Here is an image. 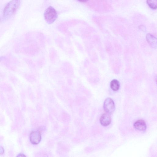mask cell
Masks as SVG:
<instances>
[{
    "label": "cell",
    "instance_id": "obj_5",
    "mask_svg": "<svg viewBox=\"0 0 157 157\" xmlns=\"http://www.w3.org/2000/svg\"><path fill=\"white\" fill-rule=\"evenodd\" d=\"M100 121L103 126L109 125L111 122V117L110 114L107 113L102 114L100 118Z\"/></svg>",
    "mask_w": 157,
    "mask_h": 157
},
{
    "label": "cell",
    "instance_id": "obj_9",
    "mask_svg": "<svg viewBox=\"0 0 157 157\" xmlns=\"http://www.w3.org/2000/svg\"><path fill=\"white\" fill-rule=\"evenodd\" d=\"M147 3L151 9L156 10L157 8V0H147Z\"/></svg>",
    "mask_w": 157,
    "mask_h": 157
},
{
    "label": "cell",
    "instance_id": "obj_2",
    "mask_svg": "<svg viewBox=\"0 0 157 157\" xmlns=\"http://www.w3.org/2000/svg\"><path fill=\"white\" fill-rule=\"evenodd\" d=\"M44 16L46 21L49 24L54 23L58 18V14L56 10L51 6L49 7L47 9Z\"/></svg>",
    "mask_w": 157,
    "mask_h": 157
},
{
    "label": "cell",
    "instance_id": "obj_8",
    "mask_svg": "<svg viewBox=\"0 0 157 157\" xmlns=\"http://www.w3.org/2000/svg\"><path fill=\"white\" fill-rule=\"evenodd\" d=\"M110 86L111 89L114 91L118 90L120 88V84L116 80H113L110 82Z\"/></svg>",
    "mask_w": 157,
    "mask_h": 157
},
{
    "label": "cell",
    "instance_id": "obj_10",
    "mask_svg": "<svg viewBox=\"0 0 157 157\" xmlns=\"http://www.w3.org/2000/svg\"><path fill=\"white\" fill-rule=\"evenodd\" d=\"M5 150L4 148L0 146V155H2L4 153Z\"/></svg>",
    "mask_w": 157,
    "mask_h": 157
},
{
    "label": "cell",
    "instance_id": "obj_1",
    "mask_svg": "<svg viewBox=\"0 0 157 157\" xmlns=\"http://www.w3.org/2000/svg\"><path fill=\"white\" fill-rule=\"evenodd\" d=\"M21 0H12L5 7L3 15L5 18H9L13 16L19 9Z\"/></svg>",
    "mask_w": 157,
    "mask_h": 157
},
{
    "label": "cell",
    "instance_id": "obj_7",
    "mask_svg": "<svg viewBox=\"0 0 157 157\" xmlns=\"http://www.w3.org/2000/svg\"><path fill=\"white\" fill-rule=\"evenodd\" d=\"M146 38L147 41L152 47H156L157 39L153 36L148 34L147 35Z\"/></svg>",
    "mask_w": 157,
    "mask_h": 157
},
{
    "label": "cell",
    "instance_id": "obj_11",
    "mask_svg": "<svg viewBox=\"0 0 157 157\" xmlns=\"http://www.w3.org/2000/svg\"><path fill=\"white\" fill-rule=\"evenodd\" d=\"M17 157H26V156L24 154H19L17 156Z\"/></svg>",
    "mask_w": 157,
    "mask_h": 157
},
{
    "label": "cell",
    "instance_id": "obj_3",
    "mask_svg": "<svg viewBox=\"0 0 157 157\" xmlns=\"http://www.w3.org/2000/svg\"><path fill=\"white\" fill-rule=\"evenodd\" d=\"M103 108L107 113L110 114L113 113L115 108L113 100L110 98L106 99L104 102Z\"/></svg>",
    "mask_w": 157,
    "mask_h": 157
},
{
    "label": "cell",
    "instance_id": "obj_4",
    "mask_svg": "<svg viewBox=\"0 0 157 157\" xmlns=\"http://www.w3.org/2000/svg\"><path fill=\"white\" fill-rule=\"evenodd\" d=\"M30 139L31 142L34 144H39L41 140V135L39 131H33L30 133Z\"/></svg>",
    "mask_w": 157,
    "mask_h": 157
},
{
    "label": "cell",
    "instance_id": "obj_13",
    "mask_svg": "<svg viewBox=\"0 0 157 157\" xmlns=\"http://www.w3.org/2000/svg\"><path fill=\"white\" fill-rule=\"evenodd\" d=\"M5 58V57L4 56H2L0 57V62H1L2 61L4 60Z\"/></svg>",
    "mask_w": 157,
    "mask_h": 157
},
{
    "label": "cell",
    "instance_id": "obj_6",
    "mask_svg": "<svg viewBox=\"0 0 157 157\" xmlns=\"http://www.w3.org/2000/svg\"><path fill=\"white\" fill-rule=\"evenodd\" d=\"M133 126L136 129L141 131H145L147 128L145 122L142 120H139L136 121Z\"/></svg>",
    "mask_w": 157,
    "mask_h": 157
},
{
    "label": "cell",
    "instance_id": "obj_12",
    "mask_svg": "<svg viewBox=\"0 0 157 157\" xmlns=\"http://www.w3.org/2000/svg\"><path fill=\"white\" fill-rule=\"evenodd\" d=\"M78 1L81 2H86L88 1L89 0H78Z\"/></svg>",
    "mask_w": 157,
    "mask_h": 157
}]
</instances>
